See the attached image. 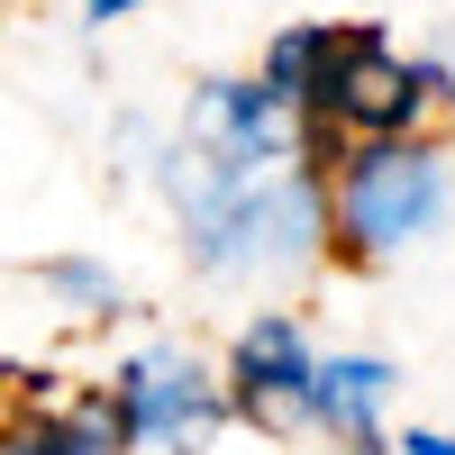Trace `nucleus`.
<instances>
[{
    "mask_svg": "<svg viewBox=\"0 0 455 455\" xmlns=\"http://www.w3.org/2000/svg\"><path fill=\"white\" fill-rule=\"evenodd\" d=\"M392 455H455V437H446V428H401Z\"/></svg>",
    "mask_w": 455,
    "mask_h": 455,
    "instance_id": "obj_11",
    "label": "nucleus"
},
{
    "mask_svg": "<svg viewBox=\"0 0 455 455\" xmlns=\"http://www.w3.org/2000/svg\"><path fill=\"white\" fill-rule=\"evenodd\" d=\"M0 392H10V364H0Z\"/></svg>",
    "mask_w": 455,
    "mask_h": 455,
    "instance_id": "obj_13",
    "label": "nucleus"
},
{
    "mask_svg": "<svg viewBox=\"0 0 455 455\" xmlns=\"http://www.w3.org/2000/svg\"><path fill=\"white\" fill-rule=\"evenodd\" d=\"M36 291H46L64 319H119L128 310V283L109 274L100 255H46L36 264Z\"/></svg>",
    "mask_w": 455,
    "mask_h": 455,
    "instance_id": "obj_10",
    "label": "nucleus"
},
{
    "mask_svg": "<svg viewBox=\"0 0 455 455\" xmlns=\"http://www.w3.org/2000/svg\"><path fill=\"white\" fill-rule=\"evenodd\" d=\"M446 100H455V64L446 55H401L392 28H373V19H328V64L310 83L300 128H328L337 146L419 137Z\"/></svg>",
    "mask_w": 455,
    "mask_h": 455,
    "instance_id": "obj_3",
    "label": "nucleus"
},
{
    "mask_svg": "<svg viewBox=\"0 0 455 455\" xmlns=\"http://www.w3.org/2000/svg\"><path fill=\"white\" fill-rule=\"evenodd\" d=\"M446 109H455V100H446Z\"/></svg>",
    "mask_w": 455,
    "mask_h": 455,
    "instance_id": "obj_14",
    "label": "nucleus"
},
{
    "mask_svg": "<svg viewBox=\"0 0 455 455\" xmlns=\"http://www.w3.org/2000/svg\"><path fill=\"white\" fill-rule=\"evenodd\" d=\"M455 219V146L446 137H355L328 164V255L401 264Z\"/></svg>",
    "mask_w": 455,
    "mask_h": 455,
    "instance_id": "obj_2",
    "label": "nucleus"
},
{
    "mask_svg": "<svg viewBox=\"0 0 455 455\" xmlns=\"http://www.w3.org/2000/svg\"><path fill=\"white\" fill-rule=\"evenodd\" d=\"M319 64H328V19H291V28H274L264 36V55H255V83L274 92L291 119L310 109V83H319Z\"/></svg>",
    "mask_w": 455,
    "mask_h": 455,
    "instance_id": "obj_9",
    "label": "nucleus"
},
{
    "mask_svg": "<svg viewBox=\"0 0 455 455\" xmlns=\"http://www.w3.org/2000/svg\"><path fill=\"white\" fill-rule=\"evenodd\" d=\"M401 392V364L392 355H364V347H328L310 373V437H328L337 455H392L383 410Z\"/></svg>",
    "mask_w": 455,
    "mask_h": 455,
    "instance_id": "obj_7",
    "label": "nucleus"
},
{
    "mask_svg": "<svg viewBox=\"0 0 455 455\" xmlns=\"http://www.w3.org/2000/svg\"><path fill=\"white\" fill-rule=\"evenodd\" d=\"M156 192L173 201L182 228V264L201 283H291L328 255V182L310 164H274L255 182H228L210 164H192L182 146H156Z\"/></svg>",
    "mask_w": 455,
    "mask_h": 455,
    "instance_id": "obj_1",
    "label": "nucleus"
},
{
    "mask_svg": "<svg viewBox=\"0 0 455 455\" xmlns=\"http://www.w3.org/2000/svg\"><path fill=\"white\" fill-rule=\"evenodd\" d=\"M173 146L192 164L228 173V182H255V173H274V164H300V128H291V109L255 83V73H210V83L182 100V128Z\"/></svg>",
    "mask_w": 455,
    "mask_h": 455,
    "instance_id": "obj_6",
    "label": "nucleus"
},
{
    "mask_svg": "<svg viewBox=\"0 0 455 455\" xmlns=\"http://www.w3.org/2000/svg\"><path fill=\"white\" fill-rule=\"evenodd\" d=\"M310 373H319V337L300 310H255L237 337H228L219 392L228 419L255 437H310Z\"/></svg>",
    "mask_w": 455,
    "mask_h": 455,
    "instance_id": "obj_5",
    "label": "nucleus"
},
{
    "mask_svg": "<svg viewBox=\"0 0 455 455\" xmlns=\"http://www.w3.org/2000/svg\"><path fill=\"white\" fill-rule=\"evenodd\" d=\"M0 455H128V446L100 392H83V401H28L19 419H0Z\"/></svg>",
    "mask_w": 455,
    "mask_h": 455,
    "instance_id": "obj_8",
    "label": "nucleus"
},
{
    "mask_svg": "<svg viewBox=\"0 0 455 455\" xmlns=\"http://www.w3.org/2000/svg\"><path fill=\"white\" fill-rule=\"evenodd\" d=\"M128 10H156V0H83V19L109 28V19H128Z\"/></svg>",
    "mask_w": 455,
    "mask_h": 455,
    "instance_id": "obj_12",
    "label": "nucleus"
},
{
    "mask_svg": "<svg viewBox=\"0 0 455 455\" xmlns=\"http://www.w3.org/2000/svg\"><path fill=\"white\" fill-rule=\"evenodd\" d=\"M92 392H100V410H109V428H119L128 455H210L219 428H237L219 373L182 337H156V347L119 355L109 383H92Z\"/></svg>",
    "mask_w": 455,
    "mask_h": 455,
    "instance_id": "obj_4",
    "label": "nucleus"
}]
</instances>
